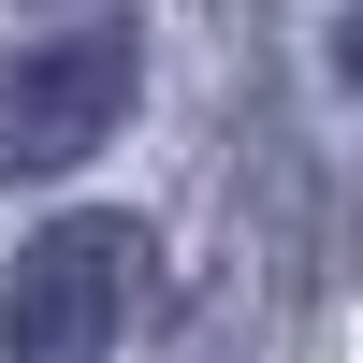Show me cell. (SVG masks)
<instances>
[{
    "instance_id": "6da1fadb",
    "label": "cell",
    "mask_w": 363,
    "mask_h": 363,
    "mask_svg": "<svg viewBox=\"0 0 363 363\" xmlns=\"http://www.w3.org/2000/svg\"><path fill=\"white\" fill-rule=\"evenodd\" d=\"M145 291V218H58L15 247V291H0V349L15 363H102L116 320Z\"/></svg>"
},
{
    "instance_id": "7a4b0ae2",
    "label": "cell",
    "mask_w": 363,
    "mask_h": 363,
    "mask_svg": "<svg viewBox=\"0 0 363 363\" xmlns=\"http://www.w3.org/2000/svg\"><path fill=\"white\" fill-rule=\"evenodd\" d=\"M131 116V44H15L0 58V174H73Z\"/></svg>"
},
{
    "instance_id": "3957f363",
    "label": "cell",
    "mask_w": 363,
    "mask_h": 363,
    "mask_svg": "<svg viewBox=\"0 0 363 363\" xmlns=\"http://www.w3.org/2000/svg\"><path fill=\"white\" fill-rule=\"evenodd\" d=\"M335 73H349V87H363V15H349V29H335Z\"/></svg>"
}]
</instances>
